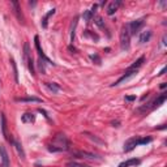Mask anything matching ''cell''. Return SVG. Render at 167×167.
Instances as JSON below:
<instances>
[{
  "mask_svg": "<svg viewBox=\"0 0 167 167\" xmlns=\"http://www.w3.org/2000/svg\"><path fill=\"white\" fill-rule=\"evenodd\" d=\"M47 149L52 153L63 152V150L65 152V150L69 149V140L65 137V134H58L52 140V144H50Z\"/></svg>",
  "mask_w": 167,
  "mask_h": 167,
  "instance_id": "6da1fadb",
  "label": "cell"
},
{
  "mask_svg": "<svg viewBox=\"0 0 167 167\" xmlns=\"http://www.w3.org/2000/svg\"><path fill=\"white\" fill-rule=\"evenodd\" d=\"M131 37H132V34H131V31H129V26H128V24H125V25L121 27V31H120V47H121V50H124V51L129 50Z\"/></svg>",
  "mask_w": 167,
  "mask_h": 167,
  "instance_id": "7a4b0ae2",
  "label": "cell"
},
{
  "mask_svg": "<svg viewBox=\"0 0 167 167\" xmlns=\"http://www.w3.org/2000/svg\"><path fill=\"white\" fill-rule=\"evenodd\" d=\"M144 24H145V18L144 17L138 18V20H134V21H132V22H129L128 26H129L131 34H137L138 31H140L141 27L144 26Z\"/></svg>",
  "mask_w": 167,
  "mask_h": 167,
  "instance_id": "3957f363",
  "label": "cell"
},
{
  "mask_svg": "<svg viewBox=\"0 0 167 167\" xmlns=\"http://www.w3.org/2000/svg\"><path fill=\"white\" fill-rule=\"evenodd\" d=\"M136 73H137V71H136V69H127V72H125L124 74H123V76H121L120 78H119L118 81H115V82H114L111 86H118V85H120V84H123L124 81L129 80L131 77H133Z\"/></svg>",
  "mask_w": 167,
  "mask_h": 167,
  "instance_id": "277c9868",
  "label": "cell"
},
{
  "mask_svg": "<svg viewBox=\"0 0 167 167\" xmlns=\"http://www.w3.org/2000/svg\"><path fill=\"white\" fill-rule=\"evenodd\" d=\"M136 146H138V136H136V137H131L129 140L125 141V144H124V152H125V153L132 152V150L136 148Z\"/></svg>",
  "mask_w": 167,
  "mask_h": 167,
  "instance_id": "5b68a950",
  "label": "cell"
},
{
  "mask_svg": "<svg viewBox=\"0 0 167 167\" xmlns=\"http://www.w3.org/2000/svg\"><path fill=\"white\" fill-rule=\"evenodd\" d=\"M0 157H2V162L4 167H11V162H9V156L5 149V146L3 144H0Z\"/></svg>",
  "mask_w": 167,
  "mask_h": 167,
  "instance_id": "8992f818",
  "label": "cell"
},
{
  "mask_svg": "<svg viewBox=\"0 0 167 167\" xmlns=\"http://www.w3.org/2000/svg\"><path fill=\"white\" fill-rule=\"evenodd\" d=\"M166 98H167V94L166 93H162L159 97H157L153 102H150V110H154V109H157V107H159L161 105H163L165 101H166Z\"/></svg>",
  "mask_w": 167,
  "mask_h": 167,
  "instance_id": "52a82bcc",
  "label": "cell"
},
{
  "mask_svg": "<svg viewBox=\"0 0 167 167\" xmlns=\"http://www.w3.org/2000/svg\"><path fill=\"white\" fill-rule=\"evenodd\" d=\"M34 42H35V49H37L38 54H39V58H41V59H43V60H45V61H47V63H50V64L55 65V64H54V61H51L50 59H47V58H46V55L43 54V50L41 49V45H39V38H38V35H35V37H34Z\"/></svg>",
  "mask_w": 167,
  "mask_h": 167,
  "instance_id": "ba28073f",
  "label": "cell"
},
{
  "mask_svg": "<svg viewBox=\"0 0 167 167\" xmlns=\"http://www.w3.org/2000/svg\"><path fill=\"white\" fill-rule=\"evenodd\" d=\"M76 158H86V159H98L97 156L93 153H87V152H73L72 153Z\"/></svg>",
  "mask_w": 167,
  "mask_h": 167,
  "instance_id": "9c48e42d",
  "label": "cell"
},
{
  "mask_svg": "<svg viewBox=\"0 0 167 167\" xmlns=\"http://www.w3.org/2000/svg\"><path fill=\"white\" fill-rule=\"evenodd\" d=\"M12 7H13V9H14V14H16V17H17V20L20 22H24V16L21 13V8H20V4L18 2H12Z\"/></svg>",
  "mask_w": 167,
  "mask_h": 167,
  "instance_id": "30bf717a",
  "label": "cell"
},
{
  "mask_svg": "<svg viewBox=\"0 0 167 167\" xmlns=\"http://www.w3.org/2000/svg\"><path fill=\"white\" fill-rule=\"evenodd\" d=\"M2 131H3V136L5 137V140L8 142H12V144H13L14 140H12V138L9 137V134H8V132H7V121H5V116H4V115H2Z\"/></svg>",
  "mask_w": 167,
  "mask_h": 167,
  "instance_id": "8fae6325",
  "label": "cell"
},
{
  "mask_svg": "<svg viewBox=\"0 0 167 167\" xmlns=\"http://www.w3.org/2000/svg\"><path fill=\"white\" fill-rule=\"evenodd\" d=\"M121 5V2H112L109 4V7H107V14L109 16H112L115 12L118 11V8Z\"/></svg>",
  "mask_w": 167,
  "mask_h": 167,
  "instance_id": "7c38bea8",
  "label": "cell"
},
{
  "mask_svg": "<svg viewBox=\"0 0 167 167\" xmlns=\"http://www.w3.org/2000/svg\"><path fill=\"white\" fill-rule=\"evenodd\" d=\"M21 120H22V123H25V124H29V123H34V121H35V115L31 114V112H26V114L22 115Z\"/></svg>",
  "mask_w": 167,
  "mask_h": 167,
  "instance_id": "4fadbf2b",
  "label": "cell"
},
{
  "mask_svg": "<svg viewBox=\"0 0 167 167\" xmlns=\"http://www.w3.org/2000/svg\"><path fill=\"white\" fill-rule=\"evenodd\" d=\"M55 12H56V9H55V8H52V9H50L45 14V17L42 18V27H45V29H46V27H47V22H49V18L51 17V16L55 14Z\"/></svg>",
  "mask_w": 167,
  "mask_h": 167,
  "instance_id": "5bb4252c",
  "label": "cell"
},
{
  "mask_svg": "<svg viewBox=\"0 0 167 167\" xmlns=\"http://www.w3.org/2000/svg\"><path fill=\"white\" fill-rule=\"evenodd\" d=\"M17 102H37V103H42L43 101L41 98L37 97H24V98H16Z\"/></svg>",
  "mask_w": 167,
  "mask_h": 167,
  "instance_id": "9a60e30c",
  "label": "cell"
},
{
  "mask_svg": "<svg viewBox=\"0 0 167 167\" xmlns=\"http://www.w3.org/2000/svg\"><path fill=\"white\" fill-rule=\"evenodd\" d=\"M150 38H152V30H146L144 33H141V35H140V43L149 42Z\"/></svg>",
  "mask_w": 167,
  "mask_h": 167,
  "instance_id": "2e32d148",
  "label": "cell"
},
{
  "mask_svg": "<svg viewBox=\"0 0 167 167\" xmlns=\"http://www.w3.org/2000/svg\"><path fill=\"white\" fill-rule=\"evenodd\" d=\"M136 165H140V159L132 158V159H128V161L120 163V165H119V167H131V166H136Z\"/></svg>",
  "mask_w": 167,
  "mask_h": 167,
  "instance_id": "e0dca14e",
  "label": "cell"
},
{
  "mask_svg": "<svg viewBox=\"0 0 167 167\" xmlns=\"http://www.w3.org/2000/svg\"><path fill=\"white\" fill-rule=\"evenodd\" d=\"M46 87L49 89L50 91H52V94H56L59 90H60V86L58 85V84H55V82H46L45 84Z\"/></svg>",
  "mask_w": 167,
  "mask_h": 167,
  "instance_id": "ac0fdd59",
  "label": "cell"
},
{
  "mask_svg": "<svg viewBox=\"0 0 167 167\" xmlns=\"http://www.w3.org/2000/svg\"><path fill=\"white\" fill-rule=\"evenodd\" d=\"M30 58H31V55H30L29 43H25V45H24V61H25V64H26V61L29 60Z\"/></svg>",
  "mask_w": 167,
  "mask_h": 167,
  "instance_id": "d6986e66",
  "label": "cell"
},
{
  "mask_svg": "<svg viewBox=\"0 0 167 167\" xmlns=\"http://www.w3.org/2000/svg\"><path fill=\"white\" fill-rule=\"evenodd\" d=\"M144 61H145V58H144V56L138 58V59H137V60H136V61H134V63H133V64H132V65H131V67H129V68H128V69H136V71H137V69H138V68H140V67H141L142 64H144Z\"/></svg>",
  "mask_w": 167,
  "mask_h": 167,
  "instance_id": "ffe728a7",
  "label": "cell"
},
{
  "mask_svg": "<svg viewBox=\"0 0 167 167\" xmlns=\"http://www.w3.org/2000/svg\"><path fill=\"white\" fill-rule=\"evenodd\" d=\"M94 22H95V25H97L99 29H105L106 30V24H105V21H103V18L101 17V16H94Z\"/></svg>",
  "mask_w": 167,
  "mask_h": 167,
  "instance_id": "44dd1931",
  "label": "cell"
},
{
  "mask_svg": "<svg viewBox=\"0 0 167 167\" xmlns=\"http://www.w3.org/2000/svg\"><path fill=\"white\" fill-rule=\"evenodd\" d=\"M77 20L78 18L76 17L72 21V24H71V42H72V43L74 41V34H76V33H74V30H76V26H77Z\"/></svg>",
  "mask_w": 167,
  "mask_h": 167,
  "instance_id": "7402d4cb",
  "label": "cell"
},
{
  "mask_svg": "<svg viewBox=\"0 0 167 167\" xmlns=\"http://www.w3.org/2000/svg\"><path fill=\"white\" fill-rule=\"evenodd\" d=\"M84 37H86V38H91V39H93V41H95V42H97L98 39H99L98 35H97V34H94V33H91L90 30H85V31H84Z\"/></svg>",
  "mask_w": 167,
  "mask_h": 167,
  "instance_id": "603a6c76",
  "label": "cell"
},
{
  "mask_svg": "<svg viewBox=\"0 0 167 167\" xmlns=\"http://www.w3.org/2000/svg\"><path fill=\"white\" fill-rule=\"evenodd\" d=\"M11 64L13 67V73H14V80L16 82H18V71H17V65H16V61L13 58H11Z\"/></svg>",
  "mask_w": 167,
  "mask_h": 167,
  "instance_id": "cb8c5ba5",
  "label": "cell"
},
{
  "mask_svg": "<svg viewBox=\"0 0 167 167\" xmlns=\"http://www.w3.org/2000/svg\"><path fill=\"white\" fill-rule=\"evenodd\" d=\"M82 17H84V20H85L86 22H89L91 18H94V13L91 11H85V12H84V14H82Z\"/></svg>",
  "mask_w": 167,
  "mask_h": 167,
  "instance_id": "d4e9b609",
  "label": "cell"
},
{
  "mask_svg": "<svg viewBox=\"0 0 167 167\" xmlns=\"http://www.w3.org/2000/svg\"><path fill=\"white\" fill-rule=\"evenodd\" d=\"M13 145H14V148L17 149V152H18V154H20V157H21L22 159H24V158H25V153H24V149L21 148V145H20L17 141H13Z\"/></svg>",
  "mask_w": 167,
  "mask_h": 167,
  "instance_id": "484cf974",
  "label": "cell"
},
{
  "mask_svg": "<svg viewBox=\"0 0 167 167\" xmlns=\"http://www.w3.org/2000/svg\"><path fill=\"white\" fill-rule=\"evenodd\" d=\"M153 138L148 136V137H138V145H146L149 144V142H152Z\"/></svg>",
  "mask_w": 167,
  "mask_h": 167,
  "instance_id": "4316f807",
  "label": "cell"
},
{
  "mask_svg": "<svg viewBox=\"0 0 167 167\" xmlns=\"http://www.w3.org/2000/svg\"><path fill=\"white\" fill-rule=\"evenodd\" d=\"M26 64H27V68H29L30 73L34 76V74H35V69H34V61H33V58H30L29 60L26 61Z\"/></svg>",
  "mask_w": 167,
  "mask_h": 167,
  "instance_id": "83f0119b",
  "label": "cell"
},
{
  "mask_svg": "<svg viewBox=\"0 0 167 167\" xmlns=\"http://www.w3.org/2000/svg\"><path fill=\"white\" fill-rule=\"evenodd\" d=\"M67 167H89V166L77 163V162H68V163H67Z\"/></svg>",
  "mask_w": 167,
  "mask_h": 167,
  "instance_id": "f1b7e54d",
  "label": "cell"
},
{
  "mask_svg": "<svg viewBox=\"0 0 167 167\" xmlns=\"http://www.w3.org/2000/svg\"><path fill=\"white\" fill-rule=\"evenodd\" d=\"M39 69H41L42 73H46V67H45V60L43 59H39Z\"/></svg>",
  "mask_w": 167,
  "mask_h": 167,
  "instance_id": "f546056e",
  "label": "cell"
},
{
  "mask_svg": "<svg viewBox=\"0 0 167 167\" xmlns=\"http://www.w3.org/2000/svg\"><path fill=\"white\" fill-rule=\"evenodd\" d=\"M90 59L95 63V64H98V65L101 64V58H99L98 55H90Z\"/></svg>",
  "mask_w": 167,
  "mask_h": 167,
  "instance_id": "4dcf8cb0",
  "label": "cell"
},
{
  "mask_svg": "<svg viewBox=\"0 0 167 167\" xmlns=\"http://www.w3.org/2000/svg\"><path fill=\"white\" fill-rule=\"evenodd\" d=\"M125 101H127V102H133V101H136V95H127V97H125Z\"/></svg>",
  "mask_w": 167,
  "mask_h": 167,
  "instance_id": "1f68e13d",
  "label": "cell"
},
{
  "mask_svg": "<svg viewBox=\"0 0 167 167\" xmlns=\"http://www.w3.org/2000/svg\"><path fill=\"white\" fill-rule=\"evenodd\" d=\"M158 7H161V9L163 11L165 8L167 7V2H159V3H158Z\"/></svg>",
  "mask_w": 167,
  "mask_h": 167,
  "instance_id": "d6a6232c",
  "label": "cell"
},
{
  "mask_svg": "<svg viewBox=\"0 0 167 167\" xmlns=\"http://www.w3.org/2000/svg\"><path fill=\"white\" fill-rule=\"evenodd\" d=\"M165 72H166V67H163V68H162V71H161L159 73H158V76H163Z\"/></svg>",
  "mask_w": 167,
  "mask_h": 167,
  "instance_id": "836d02e7",
  "label": "cell"
},
{
  "mask_svg": "<svg viewBox=\"0 0 167 167\" xmlns=\"http://www.w3.org/2000/svg\"><path fill=\"white\" fill-rule=\"evenodd\" d=\"M91 12H93V13H95V11H97V4H94L93 7H91V9H90Z\"/></svg>",
  "mask_w": 167,
  "mask_h": 167,
  "instance_id": "e575fe53",
  "label": "cell"
},
{
  "mask_svg": "<svg viewBox=\"0 0 167 167\" xmlns=\"http://www.w3.org/2000/svg\"><path fill=\"white\" fill-rule=\"evenodd\" d=\"M165 87H166V82H162L161 84V89H165Z\"/></svg>",
  "mask_w": 167,
  "mask_h": 167,
  "instance_id": "d590c367",
  "label": "cell"
},
{
  "mask_svg": "<svg viewBox=\"0 0 167 167\" xmlns=\"http://www.w3.org/2000/svg\"><path fill=\"white\" fill-rule=\"evenodd\" d=\"M162 43H163V46L166 45V35H165V37H163V42H162Z\"/></svg>",
  "mask_w": 167,
  "mask_h": 167,
  "instance_id": "8d00e7d4",
  "label": "cell"
},
{
  "mask_svg": "<svg viewBox=\"0 0 167 167\" xmlns=\"http://www.w3.org/2000/svg\"><path fill=\"white\" fill-rule=\"evenodd\" d=\"M0 167H2V166H0Z\"/></svg>",
  "mask_w": 167,
  "mask_h": 167,
  "instance_id": "74e56055",
  "label": "cell"
}]
</instances>
